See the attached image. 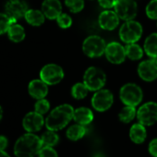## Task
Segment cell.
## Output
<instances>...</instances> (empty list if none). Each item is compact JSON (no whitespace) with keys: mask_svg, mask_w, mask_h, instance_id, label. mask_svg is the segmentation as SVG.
I'll list each match as a JSON object with an SVG mask.
<instances>
[{"mask_svg":"<svg viewBox=\"0 0 157 157\" xmlns=\"http://www.w3.org/2000/svg\"><path fill=\"white\" fill-rule=\"evenodd\" d=\"M56 22H57V24H58V26L60 28H62V29H67L72 24V19L67 14L61 13L57 17V19H56Z\"/></svg>","mask_w":157,"mask_h":157,"instance_id":"32","label":"cell"},{"mask_svg":"<svg viewBox=\"0 0 157 157\" xmlns=\"http://www.w3.org/2000/svg\"><path fill=\"white\" fill-rule=\"evenodd\" d=\"M146 136H147V133H146L144 125H142L140 123H137V124H134L130 128L129 137L133 142H135L137 144L142 143L145 140Z\"/></svg>","mask_w":157,"mask_h":157,"instance_id":"19","label":"cell"},{"mask_svg":"<svg viewBox=\"0 0 157 157\" xmlns=\"http://www.w3.org/2000/svg\"><path fill=\"white\" fill-rule=\"evenodd\" d=\"M114 102V96L109 90L101 89L95 92L92 98L93 107L99 112H105L108 110Z\"/></svg>","mask_w":157,"mask_h":157,"instance_id":"10","label":"cell"},{"mask_svg":"<svg viewBox=\"0 0 157 157\" xmlns=\"http://www.w3.org/2000/svg\"><path fill=\"white\" fill-rule=\"evenodd\" d=\"M86 134V128L83 125L77 124L72 125L67 130V137L71 140H78L84 137Z\"/></svg>","mask_w":157,"mask_h":157,"instance_id":"23","label":"cell"},{"mask_svg":"<svg viewBox=\"0 0 157 157\" xmlns=\"http://www.w3.org/2000/svg\"><path fill=\"white\" fill-rule=\"evenodd\" d=\"M144 51L151 58H157V33L150 34L144 42Z\"/></svg>","mask_w":157,"mask_h":157,"instance_id":"21","label":"cell"},{"mask_svg":"<svg viewBox=\"0 0 157 157\" xmlns=\"http://www.w3.org/2000/svg\"><path fill=\"white\" fill-rule=\"evenodd\" d=\"M98 22L102 29L106 31H113L118 26L119 17L115 11L105 10L100 14Z\"/></svg>","mask_w":157,"mask_h":157,"instance_id":"15","label":"cell"},{"mask_svg":"<svg viewBox=\"0 0 157 157\" xmlns=\"http://www.w3.org/2000/svg\"><path fill=\"white\" fill-rule=\"evenodd\" d=\"M142 34V26L136 21H127L119 29V37L126 44H133L140 40Z\"/></svg>","mask_w":157,"mask_h":157,"instance_id":"5","label":"cell"},{"mask_svg":"<svg viewBox=\"0 0 157 157\" xmlns=\"http://www.w3.org/2000/svg\"><path fill=\"white\" fill-rule=\"evenodd\" d=\"M138 74L145 82H153L157 78V63L155 58L144 60L138 67Z\"/></svg>","mask_w":157,"mask_h":157,"instance_id":"12","label":"cell"},{"mask_svg":"<svg viewBox=\"0 0 157 157\" xmlns=\"http://www.w3.org/2000/svg\"><path fill=\"white\" fill-rule=\"evenodd\" d=\"M49 109H50V104H49V102H48L46 99H44V98L39 99V100L36 102L35 105H34V110H35V112H37V113H39V114H41V115L46 114V113L49 111Z\"/></svg>","mask_w":157,"mask_h":157,"instance_id":"30","label":"cell"},{"mask_svg":"<svg viewBox=\"0 0 157 157\" xmlns=\"http://www.w3.org/2000/svg\"><path fill=\"white\" fill-rule=\"evenodd\" d=\"M28 10V5L24 0H9L5 5V13L16 21L24 18Z\"/></svg>","mask_w":157,"mask_h":157,"instance_id":"11","label":"cell"},{"mask_svg":"<svg viewBox=\"0 0 157 157\" xmlns=\"http://www.w3.org/2000/svg\"><path fill=\"white\" fill-rule=\"evenodd\" d=\"M149 152L152 156L157 157V139H153L151 140L149 144Z\"/></svg>","mask_w":157,"mask_h":157,"instance_id":"34","label":"cell"},{"mask_svg":"<svg viewBox=\"0 0 157 157\" xmlns=\"http://www.w3.org/2000/svg\"><path fill=\"white\" fill-rule=\"evenodd\" d=\"M115 12L123 21L133 20L138 12V6L134 0H116Z\"/></svg>","mask_w":157,"mask_h":157,"instance_id":"8","label":"cell"},{"mask_svg":"<svg viewBox=\"0 0 157 157\" xmlns=\"http://www.w3.org/2000/svg\"><path fill=\"white\" fill-rule=\"evenodd\" d=\"M30 95L37 100L44 98L48 94V84H46L41 78L33 80L28 86Z\"/></svg>","mask_w":157,"mask_h":157,"instance_id":"17","label":"cell"},{"mask_svg":"<svg viewBox=\"0 0 157 157\" xmlns=\"http://www.w3.org/2000/svg\"><path fill=\"white\" fill-rule=\"evenodd\" d=\"M8 36L10 40H11L14 43H20L24 40L25 38V30L24 28L17 23H13L9 31H8Z\"/></svg>","mask_w":157,"mask_h":157,"instance_id":"22","label":"cell"},{"mask_svg":"<svg viewBox=\"0 0 157 157\" xmlns=\"http://www.w3.org/2000/svg\"><path fill=\"white\" fill-rule=\"evenodd\" d=\"M119 97L124 105L137 106L140 104L143 94L139 85L135 83H127L121 87L119 91Z\"/></svg>","mask_w":157,"mask_h":157,"instance_id":"4","label":"cell"},{"mask_svg":"<svg viewBox=\"0 0 157 157\" xmlns=\"http://www.w3.org/2000/svg\"><path fill=\"white\" fill-rule=\"evenodd\" d=\"M105 47H106V44L105 40L98 35L88 36L82 44L83 53L87 56L92 58H95L103 56L105 54Z\"/></svg>","mask_w":157,"mask_h":157,"instance_id":"6","label":"cell"},{"mask_svg":"<svg viewBox=\"0 0 157 157\" xmlns=\"http://www.w3.org/2000/svg\"><path fill=\"white\" fill-rule=\"evenodd\" d=\"M155 60H156V63H157V58H155Z\"/></svg>","mask_w":157,"mask_h":157,"instance_id":"39","label":"cell"},{"mask_svg":"<svg viewBox=\"0 0 157 157\" xmlns=\"http://www.w3.org/2000/svg\"><path fill=\"white\" fill-rule=\"evenodd\" d=\"M126 55L130 60H140L143 56V49L137 44H128L125 46Z\"/></svg>","mask_w":157,"mask_h":157,"instance_id":"24","label":"cell"},{"mask_svg":"<svg viewBox=\"0 0 157 157\" xmlns=\"http://www.w3.org/2000/svg\"><path fill=\"white\" fill-rule=\"evenodd\" d=\"M74 108L67 104L56 106L51 111L45 119V126L47 129L57 131L64 128L71 119H73Z\"/></svg>","mask_w":157,"mask_h":157,"instance_id":"1","label":"cell"},{"mask_svg":"<svg viewBox=\"0 0 157 157\" xmlns=\"http://www.w3.org/2000/svg\"><path fill=\"white\" fill-rule=\"evenodd\" d=\"M42 11L45 18L56 20L62 13V5L59 0H44L42 4Z\"/></svg>","mask_w":157,"mask_h":157,"instance_id":"16","label":"cell"},{"mask_svg":"<svg viewBox=\"0 0 157 157\" xmlns=\"http://www.w3.org/2000/svg\"><path fill=\"white\" fill-rule=\"evenodd\" d=\"M137 116V112L135 109V106H130V105H126L122 110L119 112V119L123 123H129L134 119V117Z\"/></svg>","mask_w":157,"mask_h":157,"instance_id":"27","label":"cell"},{"mask_svg":"<svg viewBox=\"0 0 157 157\" xmlns=\"http://www.w3.org/2000/svg\"><path fill=\"white\" fill-rule=\"evenodd\" d=\"M42 148L41 138L29 132L17 140L14 145V153L17 157H34Z\"/></svg>","mask_w":157,"mask_h":157,"instance_id":"2","label":"cell"},{"mask_svg":"<svg viewBox=\"0 0 157 157\" xmlns=\"http://www.w3.org/2000/svg\"><path fill=\"white\" fill-rule=\"evenodd\" d=\"M13 23H16L15 20L11 19L6 13H0V35L8 33L10 27Z\"/></svg>","mask_w":157,"mask_h":157,"instance_id":"28","label":"cell"},{"mask_svg":"<svg viewBox=\"0 0 157 157\" xmlns=\"http://www.w3.org/2000/svg\"><path fill=\"white\" fill-rule=\"evenodd\" d=\"M105 55L107 60L113 64H121L127 56L125 47L117 42H112L106 44Z\"/></svg>","mask_w":157,"mask_h":157,"instance_id":"13","label":"cell"},{"mask_svg":"<svg viewBox=\"0 0 157 157\" xmlns=\"http://www.w3.org/2000/svg\"><path fill=\"white\" fill-rule=\"evenodd\" d=\"M24 19L26 21L33 26H41L45 20V16L42 10H28Z\"/></svg>","mask_w":157,"mask_h":157,"instance_id":"20","label":"cell"},{"mask_svg":"<svg viewBox=\"0 0 157 157\" xmlns=\"http://www.w3.org/2000/svg\"><path fill=\"white\" fill-rule=\"evenodd\" d=\"M106 82V76L105 72L96 67H90L86 69L83 76V83L89 91L96 92L101 90Z\"/></svg>","mask_w":157,"mask_h":157,"instance_id":"3","label":"cell"},{"mask_svg":"<svg viewBox=\"0 0 157 157\" xmlns=\"http://www.w3.org/2000/svg\"><path fill=\"white\" fill-rule=\"evenodd\" d=\"M73 119L78 123L83 126L89 125L94 119V114L91 109L87 107H78L74 110Z\"/></svg>","mask_w":157,"mask_h":157,"instance_id":"18","label":"cell"},{"mask_svg":"<svg viewBox=\"0 0 157 157\" xmlns=\"http://www.w3.org/2000/svg\"><path fill=\"white\" fill-rule=\"evenodd\" d=\"M0 157H10V156L4 151H0Z\"/></svg>","mask_w":157,"mask_h":157,"instance_id":"37","label":"cell"},{"mask_svg":"<svg viewBox=\"0 0 157 157\" xmlns=\"http://www.w3.org/2000/svg\"><path fill=\"white\" fill-rule=\"evenodd\" d=\"M65 4L71 12L78 13L83 10L84 0H65Z\"/></svg>","mask_w":157,"mask_h":157,"instance_id":"29","label":"cell"},{"mask_svg":"<svg viewBox=\"0 0 157 157\" xmlns=\"http://www.w3.org/2000/svg\"><path fill=\"white\" fill-rule=\"evenodd\" d=\"M38 157H58L56 151L53 149V147L43 146L38 153Z\"/></svg>","mask_w":157,"mask_h":157,"instance_id":"33","label":"cell"},{"mask_svg":"<svg viewBox=\"0 0 157 157\" xmlns=\"http://www.w3.org/2000/svg\"><path fill=\"white\" fill-rule=\"evenodd\" d=\"M99 5L104 9H111L115 6L116 0H98Z\"/></svg>","mask_w":157,"mask_h":157,"instance_id":"35","label":"cell"},{"mask_svg":"<svg viewBox=\"0 0 157 157\" xmlns=\"http://www.w3.org/2000/svg\"><path fill=\"white\" fill-rule=\"evenodd\" d=\"M139 122L144 126H151L157 122V103L148 102L142 105L137 111Z\"/></svg>","mask_w":157,"mask_h":157,"instance_id":"9","label":"cell"},{"mask_svg":"<svg viewBox=\"0 0 157 157\" xmlns=\"http://www.w3.org/2000/svg\"><path fill=\"white\" fill-rule=\"evenodd\" d=\"M89 89L83 82H78L74 84L71 88V95L73 98L81 100L87 96Z\"/></svg>","mask_w":157,"mask_h":157,"instance_id":"25","label":"cell"},{"mask_svg":"<svg viewBox=\"0 0 157 157\" xmlns=\"http://www.w3.org/2000/svg\"><path fill=\"white\" fill-rule=\"evenodd\" d=\"M2 117H3V109L1 106H0V121H1V119H2Z\"/></svg>","mask_w":157,"mask_h":157,"instance_id":"38","label":"cell"},{"mask_svg":"<svg viewBox=\"0 0 157 157\" xmlns=\"http://www.w3.org/2000/svg\"><path fill=\"white\" fill-rule=\"evenodd\" d=\"M44 124V119L43 117V115L35 111L28 113L22 120V126L24 129L31 133L39 131L43 128Z\"/></svg>","mask_w":157,"mask_h":157,"instance_id":"14","label":"cell"},{"mask_svg":"<svg viewBox=\"0 0 157 157\" xmlns=\"http://www.w3.org/2000/svg\"><path fill=\"white\" fill-rule=\"evenodd\" d=\"M9 144V140L5 136H0V151H4Z\"/></svg>","mask_w":157,"mask_h":157,"instance_id":"36","label":"cell"},{"mask_svg":"<svg viewBox=\"0 0 157 157\" xmlns=\"http://www.w3.org/2000/svg\"><path fill=\"white\" fill-rule=\"evenodd\" d=\"M64 78L63 68L56 64H47L40 71V78L48 85H56Z\"/></svg>","mask_w":157,"mask_h":157,"instance_id":"7","label":"cell"},{"mask_svg":"<svg viewBox=\"0 0 157 157\" xmlns=\"http://www.w3.org/2000/svg\"><path fill=\"white\" fill-rule=\"evenodd\" d=\"M41 140L43 143V146H46V147H54L55 145L57 144L58 140H59V137L58 135L56 133V131L54 130H49L44 132L42 137H41Z\"/></svg>","mask_w":157,"mask_h":157,"instance_id":"26","label":"cell"},{"mask_svg":"<svg viewBox=\"0 0 157 157\" xmlns=\"http://www.w3.org/2000/svg\"><path fill=\"white\" fill-rule=\"evenodd\" d=\"M146 15L151 20H157V0H151L146 7Z\"/></svg>","mask_w":157,"mask_h":157,"instance_id":"31","label":"cell"}]
</instances>
